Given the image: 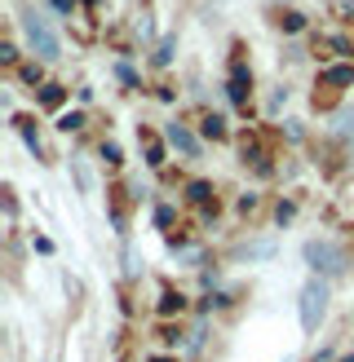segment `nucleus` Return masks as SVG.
Returning <instances> with one entry per match:
<instances>
[{"label":"nucleus","mask_w":354,"mask_h":362,"mask_svg":"<svg viewBox=\"0 0 354 362\" xmlns=\"http://www.w3.org/2000/svg\"><path fill=\"white\" fill-rule=\"evenodd\" d=\"M169 141H173L182 155H195V151H200V141H195V133L186 129V124H169Z\"/></svg>","instance_id":"39448f33"},{"label":"nucleus","mask_w":354,"mask_h":362,"mask_svg":"<svg viewBox=\"0 0 354 362\" xmlns=\"http://www.w3.org/2000/svg\"><path fill=\"white\" fill-rule=\"evenodd\" d=\"M306 265L314 269V279L324 274V279H336V274H346V252L336 247L332 239H310L306 243Z\"/></svg>","instance_id":"f257e3e1"},{"label":"nucleus","mask_w":354,"mask_h":362,"mask_svg":"<svg viewBox=\"0 0 354 362\" xmlns=\"http://www.w3.org/2000/svg\"><path fill=\"white\" fill-rule=\"evenodd\" d=\"M102 155H106V164H120V146H115V141H106Z\"/></svg>","instance_id":"4468645a"},{"label":"nucleus","mask_w":354,"mask_h":362,"mask_svg":"<svg viewBox=\"0 0 354 362\" xmlns=\"http://www.w3.org/2000/svg\"><path fill=\"white\" fill-rule=\"evenodd\" d=\"M53 5H58L62 13H71V0H53Z\"/></svg>","instance_id":"a211bd4d"},{"label":"nucleus","mask_w":354,"mask_h":362,"mask_svg":"<svg viewBox=\"0 0 354 362\" xmlns=\"http://www.w3.org/2000/svg\"><path fill=\"white\" fill-rule=\"evenodd\" d=\"M18 129H23V137H27V146H31L35 155H40V133L31 129V119H18Z\"/></svg>","instance_id":"1a4fd4ad"},{"label":"nucleus","mask_w":354,"mask_h":362,"mask_svg":"<svg viewBox=\"0 0 354 362\" xmlns=\"http://www.w3.org/2000/svg\"><path fill=\"white\" fill-rule=\"evenodd\" d=\"M341 362H354V358H341Z\"/></svg>","instance_id":"aec40b11"},{"label":"nucleus","mask_w":354,"mask_h":362,"mask_svg":"<svg viewBox=\"0 0 354 362\" xmlns=\"http://www.w3.org/2000/svg\"><path fill=\"white\" fill-rule=\"evenodd\" d=\"M80 124H84V119L71 111V115H62V119H58V129H67V133H71V129H80Z\"/></svg>","instance_id":"ddd939ff"},{"label":"nucleus","mask_w":354,"mask_h":362,"mask_svg":"<svg viewBox=\"0 0 354 362\" xmlns=\"http://www.w3.org/2000/svg\"><path fill=\"white\" fill-rule=\"evenodd\" d=\"M182 310V296L177 292H164V300H159V314H177Z\"/></svg>","instance_id":"9d476101"},{"label":"nucleus","mask_w":354,"mask_h":362,"mask_svg":"<svg viewBox=\"0 0 354 362\" xmlns=\"http://www.w3.org/2000/svg\"><path fill=\"white\" fill-rule=\"evenodd\" d=\"M324 314H328V283L324 279H310L306 287H301V327L319 332Z\"/></svg>","instance_id":"7ed1b4c3"},{"label":"nucleus","mask_w":354,"mask_h":362,"mask_svg":"<svg viewBox=\"0 0 354 362\" xmlns=\"http://www.w3.org/2000/svg\"><path fill=\"white\" fill-rule=\"evenodd\" d=\"M190 199H195L200 208H217V204H212V190L204 186V181H195V186H190Z\"/></svg>","instance_id":"6e6552de"},{"label":"nucleus","mask_w":354,"mask_h":362,"mask_svg":"<svg viewBox=\"0 0 354 362\" xmlns=\"http://www.w3.org/2000/svg\"><path fill=\"white\" fill-rule=\"evenodd\" d=\"M151 362H169V358H151Z\"/></svg>","instance_id":"6ab92c4d"},{"label":"nucleus","mask_w":354,"mask_h":362,"mask_svg":"<svg viewBox=\"0 0 354 362\" xmlns=\"http://www.w3.org/2000/svg\"><path fill=\"white\" fill-rule=\"evenodd\" d=\"M324 84H332V88H341V84H354V66H328L324 76H319Z\"/></svg>","instance_id":"423d86ee"},{"label":"nucleus","mask_w":354,"mask_h":362,"mask_svg":"<svg viewBox=\"0 0 354 362\" xmlns=\"http://www.w3.org/2000/svg\"><path fill=\"white\" fill-rule=\"evenodd\" d=\"M248 88H253V76H248L244 62H235V66H230V84H226L230 102H235V106H248Z\"/></svg>","instance_id":"20e7f679"},{"label":"nucleus","mask_w":354,"mask_h":362,"mask_svg":"<svg viewBox=\"0 0 354 362\" xmlns=\"http://www.w3.org/2000/svg\"><path fill=\"white\" fill-rule=\"evenodd\" d=\"M147 159H151V164H164V151H159L155 141H151V146H147Z\"/></svg>","instance_id":"dca6fc26"},{"label":"nucleus","mask_w":354,"mask_h":362,"mask_svg":"<svg viewBox=\"0 0 354 362\" xmlns=\"http://www.w3.org/2000/svg\"><path fill=\"white\" fill-rule=\"evenodd\" d=\"M200 129H204V137L222 141V137H226V119H222V115H204V119H200Z\"/></svg>","instance_id":"0eeeda50"},{"label":"nucleus","mask_w":354,"mask_h":362,"mask_svg":"<svg viewBox=\"0 0 354 362\" xmlns=\"http://www.w3.org/2000/svg\"><path fill=\"white\" fill-rule=\"evenodd\" d=\"M341 129H354V111H346V115H341Z\"/></svg>","instance_id":"f3484780"},{"label":"nucleus","mask_w":354,"mask_h":362,"mask_svg":"<svg viewBox=\"0 0 354 362\" xmlns=\"http://www.w3.org/2000/svg\"><path fill=\"white\" fill-rule=\"evenodd\" d=\"M279 23H283V31H301V27H306V18H301V13H283Z\"/></svg>","instance_id":"9b49d317"},{"label":"nucleus","mask_w":354,"mask_h":362,"mask_svg":"<svg viewBox=\"0 0 354 362\" xmlns=\"http://www.w3.org/2000/svg\"><path fill=\"white\" fill-rule=\"evenodd\" d=\"M173 58V40H164V45H159V53H155V62H169Z\"/></svg>","instance_id":"2eb2a0df"},{"label":"nucleus","mask_w":354,"mask_h":362,"mask_svg":"<svg viewBox=\"0 0 354 362\" xmlns=\"http://www.w3.org/2000/svg\"><path fill=\"white\" fill-rule=\"evenodd\" d=\"M23 31H27V45H31L35 53H40L45 62L58 58V35H53L49 18H45L40 9H23Z\"/></svg>","instance_id":"f03ea898"},{"label":"nucleus","mask_w":354,"mask_h":362,"mask_svg":"<svg viewBox=\"0 0 354 362\" xmlns=\"http://www.w3.org/2000/svg\"><path fill=\"white\" fill-rule=\"evenodd\" d=\"M58 102H62V88L49 84V88H45V106H58Z\"/></svg>","instance_id":"f8f14e48"}]
</instances>
